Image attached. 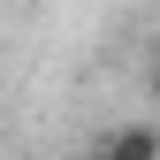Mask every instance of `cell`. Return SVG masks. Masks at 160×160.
<instances>
[{
	"label": "cell",
	"mask_w": 160,
	"mask_h": 160,
	"mask_svg": "<svg viewBox=\"0 0 160 160\" xmlns=\"http://www.w3.org/2000/svg\"><path fill=\"white\" fill-rule=\"evenodd\" d=\"M145 99H152V107H160V46L145 53Z\"/></svg>",
	"instance_id": "2"
},
{
	"label": "cell",
	"mask_w": 160,
	"mask_h": 160,
	"mask_svg": "<svg viewBox=\"0 0 160 160\" xmlns=\"http://www.w3.org/2000/svg\"><path fill=\"white\" fill-rule=\"evenodd\" d=\"M99 152H107V160H160V130L152 122H122V130L99 137Z\"/></svg>",
	"instance_id": "1"
},
{
	"label": "cell",
	"mask_w": 160,
	"mask_h": 160,
	"mask_svg": "<svg viewBox=\"0 0 160 160\" xmlns=\"http://www.w3.org/2000/svg\"><path fill=\"white\" fill-rule=\"evenodd\" d=\"M76 160H107V152H99V145H84V152H76Z\"/></svg>",
	"instance_id": "3"
}]
</instances>
